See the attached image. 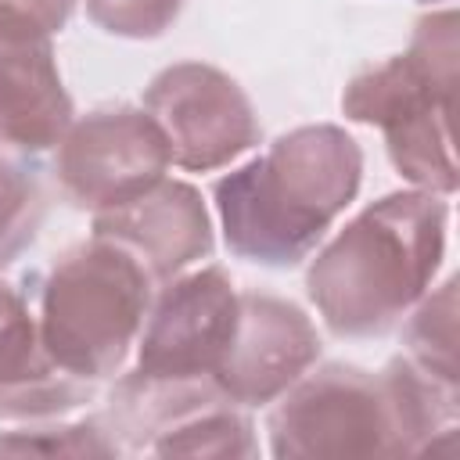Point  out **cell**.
<instances>
[{"label":"cell","instance_id":"obj_1","mask_svg":"<svg viewBox=\"0 0 460 460\" xmlns=\"http://www.w3.org/2000/svg\"><path fill=\"white\" fill-rule=\"evenodd\" d=\"M359 180L363 151L341 126L316 122L277 137L212 187L226 248L270 270L302 262L352 205Z\"/></svg>","mask_w":460,"mask_h":460},{"label":"cell","instance_id":"obj_2","mask_svg":"<svg viewBox=\"0 0 460 460\" xmlns=\"http://www.w3.org/2000/svg\"><path fill=\"white\" fill-rule=\"evenodd\" d=\"M456 388L435 381L406 356L381 374L327 363L305 370L273 406L266 431L270 453L295 456H406L456 417Z\"/></svg>","mask_w":460,"mask_h":460},{"label":"cell","instance_id":"obj_3","mask_svg":"<svg viewBox=\"0 0 460 460\" xmlns=\"http://www.w3.org/2000/svg\"><path fill=\"white\" fill-rule=\"evenodd\" d=\"M446 226L449 205L438 194H385L316 252L305 273L309 302L338 338L385 334L431 291Z\"/></svg>","mask_w":460,"mask_h":460},{"label":"cell","instance_id":"obj_4","mask_svg":"<svg viewBox=\"0 0 460 460\" xmlns=\"http://www.w3.org/2000/svg\"><path fill=\"white\" fill-rule=\"evenodd\" d=\"M456 97V14L431 11L417 22L410 50L363 68L341 93L352 122L385 133L388 158L402 180L428 194L456 190L449 115Z\"/></svg>","mask_w":460,"mask_h":460},{"label":"cell","instance_id":"obj_5","mask_svg":"<svg viewBox=\"0 0 460 460\" xmlns=\"http://www.w3.org/2000/svg\"><path fill=\"white\" fill-rule=\"evenodd\" d=\"M147 309V270L122 244L93 237L50 266L40 298V334L65 370L101 381L122 370Z\"/></svg>","mask_w":460,"mask_h":460},{"label":"cell","instance_id":"obj_6","mask_svg":"<svg viewBox=\"0 0 460 460\" xmlns=\"http://www.w3.org/2000/svg\"><path fill=\"white\" fill-rule=\"evenodd\" d=\"M237 320V291L223 266L165 280L137 338V367L122 377L140 388H216L212 374Z\"/></svg>","mask_w":460,"mask_h":460},{"label":"cell","instance_id":"obj_7","mask_svg":"<svg viewBox=\"0 0 460 460\" xmlns=\"http://www.w3.org/2000/svg\"><path fill=\"white\" fill-rule=\"evenodd\" d=\"M144 111L169 144V158L190 172H212L259 144V115L237 79L205 61H176L144 90Z\"/></svg>","mask_w":460,"mask_h":460},{"label":"cell","instance_id":"obj_8","mask_svg":"<svg viewBox=\"0 0 460 460\" xmlns=\"http://www.w3.org/2000/svg\"><path fill=\"white\" fill-rule=\"evenodd\" d=\"M172 165L169 144L144 108H97L58 140V180L72 205L101 212L140 194Z\"/></svg>","mask_w":460,"mask_h":460},{"label":"cell","instance_id":"obj_9","mask_svg":"<svg viewBox=\"0 0 460 460\" xmlns=\"http://www.w3.org/2000/svg\"><path fill=\"white\" fill-rule=\"evenodd\" d=\"M320 359L313 320L277 295H237V320L219 356L212 385L234 406H266L280 399Z\"/></svg>","mask_w":460,"mask_h":460},{"label":"cell","instance_id":"obj_10","mask_svg":"<svg viewBox=\"0 0 460 460\" xmlns=\"http://www.w3.org/2000/svg\"><path fill=\"white\" fill-rule=\"evenodd\" d=\"M93 237L122 244L151 280H172L212 252V219L198 187L155 180L122 205L93 212Z\"/></svg>","mask_w":460,"mask_h":460},{"label":"cell","instance_id":"obj_11","mask_svg":"<svg viewBox=\"0 0 460 460\" xmlns=\"http://www.w3.org/2000/svg\"><path fill=\"white\" fill-rule=\"evenodd\" d=\"M72 119L50 36L0 18V140L18 151H47Z\"/></svg>","mask_w":460,"mask_h":460},{"label":"cell","instance_id":"obj_12","mask_svg":"<svg viewBox=\"0 0 460 460\" xmlns=\"http://www.w3.org/2000/svg\"><path fill=\"white\" fill-rule=\"evenodd\" d=\"M93 381L65 370L43 345L40 320L18 313L0 331V417L54 420L90 402Z\"/></svg>","mask_w":460,"mask_h":460},{"label":"cell","instance_id":"obj_13","mask_svg":"<svg viewBox=\"0 0 460 460\" xmlns=\"http://www.w3.org/2000/svg\"><path fill=\"white\" fill-rule=\"evenodd\" d=\"M144 453L158 456H255L252 420L237 413L230 399L201 402L169 424H162L147 442Z\"/></svg>","mask_w":460,"mask_h":460},{"label":"cell","instance_id":"obj_14","mask_svg":"<svg viewBox=\"0 0 460 460\" xmlns=\"http://www.w3.org/2000/svg\"><path fill=\"white\" fill-rule=\"evenodd\" d=\"M406 359L442 385H460L456 374V280L449 277L435 295L413 305L406 323Z\"/></svg>","mask_w":460,"mask_h":460},{"label":"cell","instance_id":"obj_15","mask_svg":"<svg viewBox=\"0 0 460 460\" xmlns=\"http://www.w3.org/2000/svg\"><path fill=\"white\" fill-rule=\"evenodd\" d=\"M122 446L97 420L83 424H36L0 435V453H36V456H115Z\"/></svg>","mask_w":460,"mask_h":460},{"label":"cell","instance_id":"obj_16","mask_svg":"<svg viewBox=\"0 0 460 460\" xmlns=\"http://www.w3.org/2000/svg\"><path fill=\"white\" fill-rule=\"evenodd\" d=\"M43 223V194L29 172L0 162V270L11 266Z\"/></svg>","mask_w":460,"mask_h":460},{"label":"cell","instance_id":"obj_17","mask_svg":"<svg viewBox=\"0 0 460 460\" xmlns=\"http://www.w3.org/2000/svg\"><path fill=\"white\" fill-rule=\"evenodd\" d=\"M183 0H86V14L97 29L122 40H155L162 36Z\"/></svg>","mask_w":460,"mask_h":460},{"label":"cell","instance_id":"obj_18","mask_svg":"<svg viewBox=\"0 0 460 460\" xmlns=\"http://www.w3.org/2000/svg\"><path fill=\"white\" fill-rule=\"evenodd\" d=\"M75 11V0H0V18L32 25L47 36L61 32Z\"/></svg>","mask_w":460,"mask_h":460},{"label":"cell","instance_id":"obj_19","mask_svg":"<svg viewBox=\"0 0 460 460\" xmlns=\"http://www.w3.org/2000/svg\"><path fill=\"white\" fill-rule=\"evenodd\" d=\"M18 313H25V302H22V295L7 284V280H0V331L18 316Z\"/></svg>","mask_w":460,"mask_h":460}]
</instances>
